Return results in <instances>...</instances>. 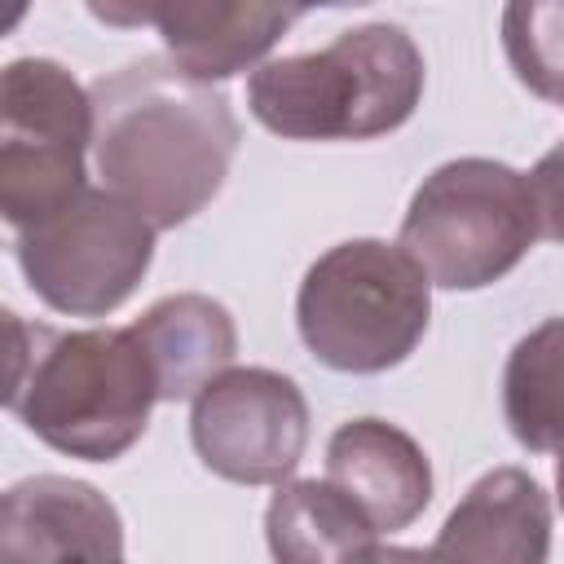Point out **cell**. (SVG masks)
Segmentation results:
<instances>
[{"mask_svg":"<svg viewBox=\"0 0 564 564\" xmlns=\"http://www.w3.org/2000/svg\"><path fill=\"white\" fill-rule=\"evenodd\" d=\"M375 564H445V560L432 546L427 551H419V546H379Z\"/></svg>","mask_w":564,"mask_h":564,"instance_id":"18","label":"cell"},{"mask_svg":"<svg viewBox=\"0 0 564 564\" xmlns=\"http://www.w3.org/2000/svg\"><path fill=\"white\" fill-rule=\"evenodd\" d=\"M0 564H123V520L88 480L26 476L4 494Z\"/></svg>","mask_w":564,"mask_h":564,"instance_id":"9","label":"cell"},{"mask_svg":"<svg viewBox=\"0 0 564 564\" xmlns=\"http://www.w3.org/2000/svg\"><path fill=\"white\" fill-rule=\"evenodd\" d=\"M538 242L529 181L498 159H449L410 198L401 247L432 286L480 291L507 278Z\"/></svg>","mask_w":564,"mask_h":564,"instance_id":"5","label":"cell"},{"mask_svg":"<svg viewBox=\"0 0 564 564\" xmlns=\"http://www.w3.org/2000/svg\"><path fill=\"white\" fill-rule=\"evenodd\" d=\"M154 225L119 194L84 189L57 216L18 229V264L31 291L66 317L115 313L154 260Z\"/></svg>","mask_w":564,"mask_h":564,"instance_id":"7","label":"cell"},{"mask_svg":"<svg viewBox=\"0 0 564 564\" xmlns=\"http://www.w3.org/2000/svg\"><path fill=\"white\" fill-rule=\"evenodd\" d=\"M110 22H154L172 62L189 70L194 79H229L247 66H256L291 22L304 18V9L282 4H159V9H93Z\"/></svg>","mask_w":564,"mask_h":564,"instance_id":"12","label":"cell"},{"mask_svg":"<svg viewBox=\"0 0 564 564\" xmlns=\"http://www.w3.org/2000/svg\"><path fill=\"white\" fill-rule=\"evenodd\" d=\"M88 93L97 172L154 229L185 225L220 194L242 137L220 88L194 79L172 57H137Z\"/></svg>","mask_w":564,"mask_h":564,"instance_id":"1","label":"cell"},{"mask_svg":"<svg viewBox=\"0 0 564 564\" xmlns=\"http://www.w3.org/2000/svg\"><path fill=\"white\" fill-rule=\"evenodd\" d=\"M432 551L445 564H546L551 502L529 471L494 467L449 511Z\"/></svg>","mask_w":564,"mask_h":564,"instance_id":"11","label":"cell"},{"mask_svg":"<svg viewBox=\"0 0 564 564\" xmlns=\"http://www.w3.org/2000/svg\"><path fill=\"white\" fill-rule=\"evenodd\" d=\"M555 498H560V511H564V449H560V463H555Z\"/></svg>","mask_w":564,"mask_h":564,"instance_id":"19","label":"cell"},{"mask_svg":"<svg viewBox=\"0 0 564 564\" xmlns=\"http://www.w3.org/2000/svg\"><path fill=\"white\" fill-rule=\"evenodd\" d=\"M189 436L216 476L234 485H282L308 445V401L278 370L234 366L194 397Z\"/></svg>","mask_w":564,"mask_h":564,"instance_id":"8","label":"cell"},{"mask_svg":"<svg viewBox=\"0 0 564 564\" xmlns=\"http://www.w3.org/2000/svg\"><path fill=\"white\" fill-rule=\"evenodd\" d=\"M502 414L524 449H564V317H546L511 348L502 370Z\"/></svg>","mask_w":564,"mask_h":564,"instance_id":"15","label":"cell"},{"mask_svg":"<svg viewBox=\"0 0 564 564\" xmlns=\"http://www.w3.org/2000/svg\"><path fill=\"white\" fill-rule=\"evenodd\" d=\"M13 370L9 410L57 454L115 463L123 458L159 401L150 352L132 326L48 330L9 313Z\"/></svg>","mask_w":564,"mask_h":564,"instance_id":"2","label":"cell"},{"mask_svg":"<svg viewBox=\"0 0 564 564\" xmlns=\"http://www.w3.org/2000/svg\"><path fill=\"white\" fill-rule=\"evenodd\" d=\"M502 48L516 79L564 106V0H529L502 9Z\"/></svg>","mask_w":564,"mask_h":564,"instance_id":"16","label":"cell"},{"mask_svg":"<svg viewBox=\"0 0 564 564\" xmlns=\"http://www.w3.org/2000/svg\"><path fill=\"white\" fill-rule=\"evenodd\" d=\"M93 93L48 62L18 57L0 75V212L13 229L40 225L84 189L93 145Z\"/></svg>","mask_w":564,"mask_h":564,"instance_id":"6","label":"cell"},{"mask_svg":"<svg viewBox=\"0 0 564 564\" xmlns=\"http://www.w3.org/2000/svg\"><path fill=\"white\" fill-rule=\"evenodd\" d=\"M132 330L150 352L159 401L198 397L212 379H220L234 366V352H238V326L229 308L198 291L150 304L132 322Z\"/></svg>","mask_w":564,"mask_h":564,"instance_id":"13","label":"cell"},{"mask_svg":"<svg viewBox=\"0 0 564 564\" xmlns=\"http://www.w3.org/2000/svg\"><path fill=\"white\" fill-rule=\"evenodd\" d=\"M326 480L361 507L379 533H397L432 502V463L423 445L388 419H352L326 445Z\"/></svg>","mask_w":564,"mask_h":564,"instance_id":"10","label":"cell"},{"mask_svg":"<svg viewBox=\"0 0 564 564\" xmlns=\"http://www.w3.org/2000/svg\"><path fill=\"white\" fill-rule=\"evenodd\" d=\"M423 79L419 44L392 22H370L339 31L317 53L260 62L247 79V106L286 141H370L414 115Z\"/></svg>","mask_w":564,"mask_h":564,"instance_id":"3","label":"cell"},{"mask_svg":"<svg viewBox=\"0 0 564 564\" xmlns=\"http://www.w3.org/2000/svg\"><path fill=\"white\" fill-rule=\"evenodd\" d=\"M273 564H375L379 529L330 480H286L269 498Z\"/></svg>","mask_w":564,"mask_h":564,"instance_id":"14","label":"cell"},{"mask_svg":"<svg viewBox=\"0 0 564 564\" xmlns=\"http://www.w3.org/2000/svg\"><path fill=\"white\" fill-rule=\"evenodd\" d=\"M524 181L538 212V234L551 242H564V141H555Z\"/></svg>","mask_w":564,"mask_h":564,"instance_id":"17","label":"cell"},{"mask_svg":"<svg viewBox=\"0 0 564 564\" xmlns=\"http://www.w3.org/2000/svg\"><path fill=\"white\" fill-rule=\"evenodd\" d=\"M295 322L322 366L379 375L401 366L427 335L432 278L401 242L348 238L308 264Z\"/></svg>","mask_w":564,"mask_h":564,"instance_id":"4","label":"cell"}]
</instances>
